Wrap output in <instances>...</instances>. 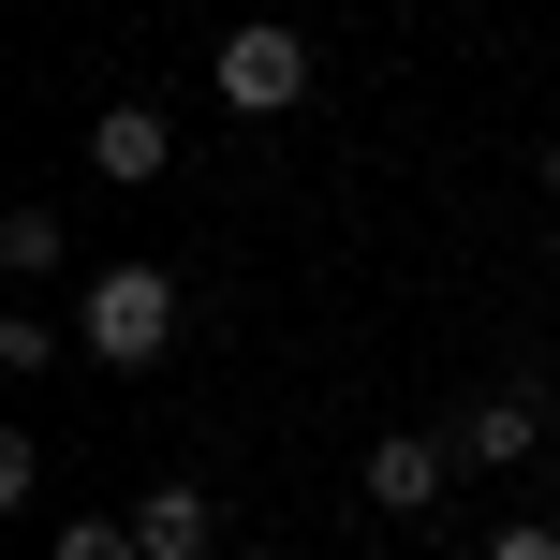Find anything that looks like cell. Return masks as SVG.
Here are the masks:
<instances>
[{
    "instance_id": "cell-8",
    "label": "cell",
    "mask_w": 560,
    "mask_h": 560,
    "mask_svg": "<svg viewBox=\"0 0 560 560\" xmlns=\"http://www.w3.org/2000/svg\"><path fill=\"white\" fill-rule=\"evenodd\" d=\"M45 560H148V546H133V516H59Z\"/></svg>"
},
{
    "instance_id": "cell-6",
    "label": "cell",
    "mask_w": 560,
    "mask_h": 560,
    "mask_svg": "<svg viewBox=\"0 0 560 560\" xmlns=\"http://www.w3.org/2000/svg\"><path fill=\"white\" fill-rule=\"evenodd\" d=\"M133 546L148 560H207V546H222V502H207V487H148V502H133Z\"/></svg>"
},
{
    "instance_id": "cell-7",
    "label": "cell",
    "mask_w": 560,
    "mask_h": 560,
    "mask_svg": "<svg viewBox=\"0 0 560 560\" xmlns=\"http://www.w3.org/2000/svg\"><path fill=\"white\" fill-rule=\"evenodd\" d=\"M59 252H74L59 207H0V266H15V280H59Z\"/></svg>"
},
{
    "instance_id": "cell-2",
    "label": "cell",
    "mask_w": 560,
    "mask_h": 560,
    "mask_svg": "<svg viewBox=\"0 0 560 560\" xmlns=\"http://www.w3.org/2000/svg\"><path fill=\"white\" fill-rule=\"evenodd\" d=\"M207 89H222V118H295V104H310V30H295V15H252V30H222Z\"/></svg>"
},
{
    "instance_id": "cell-3",
    "label": "cell",
    "mask_w": 560,
    "mask_h": 560,
    "mask_svg": "<svg viewBox=\"0 0 560 560\" xmlns=\"http://www.w3.org/2000/svg\"><path fill=\"white\" fill-rule=\"evenodd\" d=\"M457 472H472V457H457V428H384V443L354 457V487H369L384 516H443Z\"/></svg>"
},
{
    "instance_id": "cell-4",
    "label": "cell",
    "mask_w": 560,
    "mask_h": 560,
    "mask_svg": "<svg viewBox=\"0 0 560 560\" xmlns=\"http://www.w3.org/2000/svg\"><path fill=\"white\" fill-rule=\"evenodd\" d=\"M163 163H177V118L163 104H89V177H104V192H148Z\"/></svg>"
},
{
    "instance_id": "cell-1",
    "label": "cell",
    "mask_w": 560,
    "mask_h": 560,
    "mask_svg": "<svg viewBox=\"0 0 560 560\" xmlns=\"http://www.w3.org/2000/svg\"><path fill=\"white\" fill-rule=\"evenodd\" d=\"M74 339H89V369H163L177 354V280L163 266H89Z\"/></svg>"
},
{
    "instance_id": "cell-9",
    "label": "cell",
    "mask_w": 560,
    "mask_h": 560,
    "mask_svg": "<svg viewBox=\"0 0 560 560\" xmlns=\"http://www.w3.org/2000/svg\"><path fill=\"white\" fill-rule=\"evenodd\" d=\"M487 560H560V532H546V516H502V532H487Z\"/></svg>"
},
{
    "instance_id": "cell-10",
    "label": "cell",
    "mask_w": 560,
    "mask_h": 560,
    "mask_svg": "<svg viewBox=\"0 0 560 560\" xmlns=\"http://www.w3.org/2000/svg\"><path fill=\"white\" fill-rule=\"evenodd\" d=\"M546 207H560V133H546Z\"/></svg>"
},
{
    "instance_id": "cell-5",
    "label": "cell",
    "mask_w": 560,
    "mask_h": 560,
    "mask_svg": "<svg viewBox=\"0 0 560 560\" xmlns=\"http://www.w3.org/2000/svg\"><path fill=\"white\" fill-rule=\"evenodd\" d=\"M457 457H472V472H532V457H546V398L532 384H487L472 413H457Z\"/></svg>"
}]
</instances>
